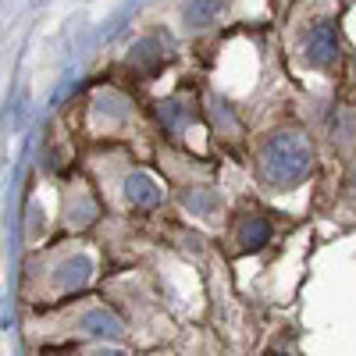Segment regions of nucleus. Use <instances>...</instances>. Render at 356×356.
Returning a JSON list of instances; mask_svg holds the SVG:
<instances>
[{"instance_id": "2", "label": "nucleus", "mask_w": 356, "mask_h": 356, "mask_svg": "<svg viewBox=\"0 0 356 356\" xmlns=\"http://www.w3.org/2000/svg\"><path fill=\"white\" fill-rule=\"evenodd\" d=\"M79 328L86 335H93V339H114V335H122V321H118L111 310H89L79 321Z\"/></svg>"}, {"instance_id": "6", "label": "nucleus", "mask_w": 356, "mask_h": 356, "mask_svg": "<svg viewBox=\"0 0 356 356\" xmlns=\"http://www.w3.org/2000/svg\"><path fill=\"white\" fill-rule=\"evenodd\" d=\"M61 275H65V285L68 289H82L86 285V278H89V260H68L65 267H61Z\"/></svg>"}, {"instance_id": "3", "label": "nucleus", "mask_w": 356, "mask_h": 356, "mask_svg": "<svg viewBox=\"0 0 356 356\" xmlns=\"http://www.w3.org/2000/svg\"><path fill=\"white\" fill-rule=\"evenodd\" d=\"M335 50H339V40H335V29L332 25H317L314 33H310V61L314 65H328L332 57H335Z\"/></svg>"}, {"instance_id": "8", "label": "nucleus", "mask_w": 356, "mask_h": 356, "mask_svg": "<svg viewBox=\"0 0 356 356\" xmlns=\"http://www.w3.org/2000/svg\"><path fill=\"white\" fill-rule=\"evenodd\" d=\"M353 193H356V171H353Z\"/></svg>"}, {"instance_id": "1", "label": "nucleus", "mask_w": 356, "mask_h": 356, "mask_svg": "<svg viewBox=\"0 0 356 356\" xmlns=\"http://www.w3.org/2000/svg\"><path fill=\"white\" fill-rule=\"evenodd\" d=\"M260 171H264L267 182H275V186L300 182V178L310 171V146L300 136H292V132H278L271 143L264 146Z\"/></svg>"}, {"instance_id": "4", "label": "nucleus", "mask_w": 356, "mask_h": 356, "mask_svg": "<svg viewBox=\"0 0 356 356\" xmlns=\"http://www.w3.org/2000/svg\"><path fill=\"white\" fill-rule=\"evenodd\" d=\"M125 193H129V200H132L136 207H154V203L161 200L154 178H146V175H132L129 182H125Z\"/></svg>"}, {"instance_id": "5", "label": "nucleus", "mask_w": 356, "mask_h": 356, "mask_svg": "<svg viewBox=\"0 0 356 356\" xmlns=\"http://www.w3.org/2000/svg\"><path fill=\"white\" fill-rule=\"evenodd\" d=\"M267 239H271V228H267V221L250 218V221L243 225V246H246V250H260Z\"/></svg>"}, {"instance_id": "7", "label": "nucleus", "mask_w": 356, "mask_h": 356, "mask_svg": "<svg viewBox=\"0 0 356 356\" xmlns=\"http://www.w3.org/2000/svg\"><path fill=\"white\" fill-rule=\"evenodd\" d=\"M214 11H218V0H200L196 8H189V22L193 25H203L207 18H214Z\"/></svg>"}]
</instances>
